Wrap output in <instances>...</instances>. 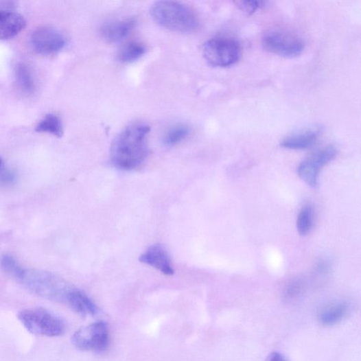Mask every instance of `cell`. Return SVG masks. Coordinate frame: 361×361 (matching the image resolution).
<instances>
[{"label": "cell", "instance_id": "obj_1", "mask_svg": "<svg viewBox=\"0 0 361 361\" xmlns=\"http://www.w3.org/2000/svg\"><path fill=\"white\" fill-rule=\"evenodd\" d=\"M150 128L144 124L126 126L115 139L110 149V160L117 169L130 171L146 160L149 149L148 135Z\"/></svg>", "mask_w": 361, "mask_h": 361}, {"label": "cell", "instance_id": "obj_2", "mask_svg": "<svg viewBox=\"0 0 361 361\" xmlns=\"http://www.w3.org/2000/svg\"><path fill=\"white\" fill-rule=\"evenodd\" d=\"M150 14L162 27L182 34H191L198 30L199 20L195 12L188 5L174 1L154 3Z\"/></svg>", "mask_w": 361, "mask_h": 361}, {"label": "cell", "instance_id": "obj_3", "mask_svg": "<svg viewBox=\"0 0 361 361\" xmlns=\"http://www.w3.org/2000/svg\"><path fill=\"white\" fill-rule=\"evenodd\" d=\"M36 294L50 300L65 301L71 290L68 283L58 276L38 270H25L21 279Z\"/></svg>", "mask_w": 361, "mask_h": 361}, {"label": "cell", "instance_id": "obj_4", "mask_svg": "<svg viewBox=\"0 0 361 361\" xmlns=\"http://www.w3.org/2000/svg\"><path fill=\"white\" fill-rule=\"evenodd\" d=\"M18 318L31 333L49 338L60 337L66 330L64 321L57 315L41 307L21 312Z\"/></svg>", "mask_w": 361, "mask_h": 361}, {"label": "cell", "instance_id": "obj_5", "mask_svg": "<svg viewBox=\"0 0 361 361\" xmlns=\"http://www.w3.org/2000/svg\"><path fill=\"white\" fill-rule=\"evenodd\" d=\"M206 61L216 67H229L238 62L242 56V47L235 40L216 37L206 42L202 47Z\"/></svg>", "mask_w": 361, "mask_h": 361}, {"label": "cell", "instance_id": "obj_6", "mask_svg": "<svg viewBox=\"0 0 361 361\" xmlns=\"http://www.w3.org/2000/svg\"><path fill=\"white\" fill-rule=\"evenodd\" d=\"M72 343L82 351H104L110 344L108 326L100 321L83 327L73 334Z\"/></svg>", "mask_w": 361, "mask_h": 361}, {"label": "cell", "instance_id": "obj_7", "mask_svg": "<svg viewBox=\"0 0 361 361\" xmlns=\"http://www.w3.org/2000/svg\"><path fill=\"white\" fill-rule=\"evenodd\" d=\"M262 45L270 53L287 58L299 56L305 47L300 38L280 30L270 31L264 34Z\"/></svg>", "mask_w": 361, "mask_h": 361}, {"label": "cell", "instance_id": "obj_8", "mask_svg": "<svg viewBox=\"0 0 361 361\" xmlns=\"http://www.w3.org/2000/svg\"><path fill=\"white\" fill-rule=\"evenodd\" d=\"M337 154L338 149L333 145L320 149L299 165V176L309 186L317 187L321 170L336 157Z\"/></svg>", "mask_w": 361, "mask_h": 361}, {"label": "cell", "instance_id": "obj_9", "mask_svg": "<svg viewBox=\"0 0 361 361\" xmlns=\"http://www.w3.org/2000/svg\"><path fill=\"white\" fill-rule=\"evenodd\" d=\"M31 43L36 53L47 56L59 53L66 45L67 39L58 30L44 25L33 32Z\"/></svg>", "mask_w": 361, "mask_h": 361}, {"label": "cell", "instance_id": "obj_10", "mask_svg": "<svg viewBox=\"0 0 361 361\" xmlns=\"http://www.w3.org/2000/svg\"><path fill=\"white\" fill-rule=\"evenodd\" d=\"M139 261L163 272L165 275H173L174 268L166 248L159 244H153L140 256Z\"/></svg>", "mask_w": 361, "mask_h": 361}, {"label": "cell", "instance_id": "obj_11", "mask_svg": "<svg viewBox=\"0 0 361 361\" xmlns=\"http://www.w3.org/2000/svg\"><path fill=\"white\" fill-rule=\"evenodd\" d=\"M23 16L16 12L0 10V40L12 39L25 27Z\"/></svg>", "mask_w": 361, "mask_h": 361}, {"label": "cell", "instance_id": "obj_12", "mask_svg": "<svg viewBox=\"0 0 361 361\" xmlns=\"http://www.w3.org/2000/svg\"><path fill=\"white\" fill-rule=\"evenodd\" d=\"M135 25L136 21L133 19L111 21L103 25L100 34L108 43H120L130 35Z\"/></svg>", "mask_w": 361, "mask_h": 361}, {"label": "cell", "instance_id": "obj_13", "mask_svg": "<svg viewBox=\"0 0 361 361\" xmlns=\"http://www.w3.org/2000/svg\"><path fill=\"white\" fill-rule=\"evenodd\" d=\"M321 135V130H307L287 137L281 141V146L291 150H305L313 147Z\"/></svg>", "mask_w": 361, "mask_h": 361}, {"label": "cell", "instance_id": "obj_14", "mask_svg": "<svg viewBox=\"0 0 361 361\" xmlns=\"http://www.w3.org/2000/svg\"><path fill=\"white\" fill-rule=\"evenodd\" d=\"M66 302L73 311L82 316H95L98 309L95 303L82 291L71 288L67 294Z\"/></svg>", "mask_w": 361, "mask_h": 361}, {"label": "cell", "instance_id": "obj_15", "mask_svg": "<svg viewBox=\"0 0 361 361\" xmlns=\"http://www.w3.org/2000/svg\"><path fill=\"white\" fill-rule=\"evenodd\" d=\"M348 312L349 307L346 303L342 302L332 303L321 309L318 314V319L323 326H333L342 321Z\"/></svg>", "mask_w": 361, "mask_h": 361}, {"label": "cell", "instance_id": "obj_16", "mask_svg": "<svg viewBox=\"0 0 361 361\" xmlns=\"http://www.w3.org/2000/svg\"><path fill=\"white\" fill-rule=\"evenodd\" d=\"M15 80L19 89L25 94H32L35 91L34 75L30 67L19 64L15 69Z\"/></svg>", "mask_w": 361, "mask_h": 361}, {"label": "cell", "instance_id": "obj_17", "mask_svg": "<svg viewBox=\"0 0 361 361\" xmlns=\"http://www.w3.org/2000/svg\"><path fill=\"white\" fill-rule=\"evenodd\" d=\"M36 132L46 133L61 138L64 135L62 121L58 116L54 114H48L37 124Z\"/></svg>", "mask_w": 361, "mask_h": 361}, {"label": "cell", "instance_id": "obj_18", "mask_svg": "<svg viewBox=\"0 0 361 361\" xmlns=\"http://www.w3.org/2000/svg\"><path fill=\"white\" fill-rule=\"evenodd\" d=\"M146 53L145 46L138 42L125 45L119 51L118 58L122 63H132L141 58Z\"/></svg>", "mask_w": 361, "mask_h": 361}, {"label": "cell", "instance_id": "obj_19", "mask_svg": "<svg viewBox=\"0 0 361 361\" xmlns=\"http://www.w3.org/2000/svg\"><path fill=\"white\" fill-rule=\"evenodd\" d=\"M191 134V128L186 124H176L165 134L163 142L167 146H174L185 141Z\"/></svg>", "mask_w": 361, "mask_h": 361}, {"label": "cell", "instance_id": "obj_20", "mask_svg": "<svg viewBox=\"0 0 361 361\" xmlns=\"http://www.w3.org/2000/svg\"><path fill=\"white\" fill-rule=\"evenodd\" d=\"M314 209L312 205H306L301 210L296 222L299 234L305 236L311 231L314 222Z\"/></svg>", "mask_w": 361, "mask_h": 361}, {"label": "cell", "instance_id": "obj_21", "mask_svg": "<svg viewBox=\"0 0 361 361\" xmlns=\"http://www.w3.org/2000/svg\"><path fill=\"white\" fill-rule=\"evenodd\" d=\"M0 268L5 273L20 281L25 270L19 265L13 256L8 254L0 257Z\"/></svg>", "mask_w": 361, "mask_h": 361}, {"label": "cell", "instance_id": "obj_22", "mask_svg": "<svg viewBox=\"0 0 361 361\" xmlns=\"http://www.w3.org/2000/svg\"><path fill=\"white\" fill-rule=\"evenodd\" d=\"M16 175L14 172L8 169L5 161L0 158V185L10 186L14 183Z\"/></svg>", "mask_w": 361, "mask_h": 361}, {"label": "cell", "instance_id": "obj_23", "mask_svg": "<svg viewBox=\"0 0 361 361\" xmlns=\"http://www.w3.org/2000/svg\"><path fill=\"white\" fill-rule=\"evenodd\" d=\"M237 7L248 14L254 13L257 10L264 7V2L256 1H237L235 2Z\"/></svg>", "mask_w": 361, "mask_h": 361}, {"label": "cell", "instance_id": "obj_24", "mask_svg": "<svg viewBox=\"0 0 361 361\" xmlns=\"http://www.w3.org/2000/svg\"><path fill=\"white\" fill-rule=\"evenodd\" d=\"M301 283L299 281L292 282L286 290V296L288 298H292L296 296L301 289Z\"/></svg>", "mask_w": 361, "mask_h": 361}, {"label": "cell", "instance_id": "obj_25", "mask_svg": "<svg viewBox=\"0 0 361 361\" xmlns=\"http://www.w3.org/2000/svg\"><path fill=\"white\" fill-rule=\"evenodd\" d=\"M267 361H287V360L286 358L283 357V356L280 353L273 352L269 356Z\"/></svg>", "mask_w": 361, "mask_h": 361}]
</instances>
